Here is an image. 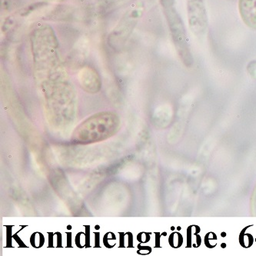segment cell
<instances>
[{"label": "cell", "mask_w": 256, "mask_h": 256, "mask_svg": "<svg viewBox=\"0 0 256 256\" xmlns=\"http://www.w3.org/2000/svg\"><path fill=\"white\" fill-rule=\"evenodd\" d=\"M34 72L38 81L50 84L67 78L60 44L51 26L40 25L30 34Z\"/></svg>", "instance_id": "1"}, {"label": "cell", "mask_w": 256, "mask_h": 256, "mask_svg": "<svg viewBox=\"0 0 256 256\" xmlns=\"http://www.w3.org/2000/svg\"><path fill=\"white\" fill-rule=\"evenodd\" d=\"M118 118L111 112H102L84 122L76 131V137L84 141L102 140L111 136L118 126Z\"/></svg>", "instance_id": "2"}, {"label": "cell", "mask_w": 256, "mask_h": 256, "mask_svg": "<svg viewBox=\"0 0 256 256\" xmlns=\"http://www.w3.org/2000/svg\"><path fill=\"white\" fill-rule=\"evenodd\" d=\"M164 14L168 22L173 44L180 60L187 68H192L194 64V58L188 44L186 30L181 16L177 12L176 7L164 10Z\"/></svg>", "instance_id": "3"}, {"label": "cell", "mask_w": 256, "mask_h": 256, "mask_svg": "<svg viewBox=\"0 0 256 256\" xmlns=\"http://www.w3.org/2000/svg\"><path fill=\"white\" fill-rule=\"evenodd\" d=\"M144 6L142 1L132 6L108 36V42L114 50H120L125 46L142 16Z\"/></svg>", "instance_id": "4"}, {"label": "cell", "mask_w": 256, "mask_h": 256, "mask_svg": "<svg viewBox=\"0 0 256 256\" xmlns=\"http://www.w3.org/2000/svg\"><path fill=\"white\" fill-rule=\"evenodd\" d=\"M188 26L193 35L202 40L208 30V15L204 0H186Z\"/></svg>", "instance_id": "5"}, {"label": "cell", "mask_w": 256, "mask_h": 256, "mask_svg": "<svg viewBox=\"0 0 256 256\" xmlns=\"http://www.w3.org/2000/svg\"><path fill=\"white\" fill-rule=\"evenodd\" d=\"M238 12L248 28L256 30V0H238Z\"/></svg>", "instance_id": "6"}, {"label": "cell", "mask_w": 256, "mask_h": 256, "mask_svg": "<svg viewBox=\"0 0 256 256\" xmlns=\"http://www.w3.org/2000/svg\"><path fill=\"white\" fill-rule=\"evenodd\" d=\"M78 80L82 87L90 92H96L100 90V76L95 68L91 66H84L78 72Z\"/></svg>", "instance_id": "7"}, {"label": "cell", "mask_w": 256, "mask_h": 256, "mask_svg": "<svg viewBox=\"0 0 256 256\" xmlns=\"http://www.w3.org/2000/svg\"><path fill=\"white\" fill-rule=\"evenodd\" d=\"M88 52V40L86 38H81L78 40L76 46L74 47V51L70 56V64H80V61L85 60Z\"/></svg>", "instance_id": "8"}, {"label": "cell", "mask_w": 256, "mask_h": 256, "mask_svg": "<svg viewBox=\"0 0 256 256\" xmlns=\"http://www.w3.org/2000/svg\"><path fill=\"white\" fill-rule=\"evenodd\" d=\"M86 233H78L76 237V244L78 248L90 246V227L86 226Z\"/></svg>", "instance_id": "9"}, {"label": "cell", "mask_w": 256, "mask_h": 256, "mask_svg": "<svg viewBox=\"0 0 256 256\" xmlns=\"http://www.w3.org/2000/svg\"><path fill=\"white\" fill-rule=\"evenodd\" d=\"M120 247H132V234L130 232L120 233Z\"/></svg>", "instance_id": "10"}, {"label": "cell", "mask_w": 256, "mask_h": 256, "mask_svg": "<svg viewBox=\"0 0 256 256\" xmlns=\"http://www.w3.org/2000/svg\"><path fill=\"white\" fill-rule=\"evenodd\" d=\"M30 242L32 246L40 248L44 246L45 238L41 233H35V234H32V236L30 238Z\"/></svg>", "instance_id": "11"}, {"label": "cell", "mask_w": 256, "mask_h": 256, "mask_svg": "<svg viewBox=\"0 0 256 256\" xmlns=\"http://www.w3.org/2000/svg\"><path fill=\"white\" fill-rule=\"evenodd\" d=\"M250 212L252 216H256V184L252 194L250 201Z\"/></svg>", "instance_id": "12"}, {"label": "cell", "mask_w": 256, "mask_h": 256, "mask_svg": "<svg viewBox=\"0 0 256 256\" xmlns=\"http://www.w3.org/2000/svg\"><path fill=\"white\" fill-rule=\"evenodd\" d=\"M180 237H182L180 236V233H172L171 234V236L170 238V243L172 247H180L181 243H182V242L181 241H177L178 238H180Z\"/></svg>", "instance_id": "13"}, {"label": "cell", "mask_w": 256, "mask_h": 256, "mask_svg": "<svg viewBox=\"0 0 256 256\" xmlns=\"http://www.w3.org/2000/svg\"><path fill=\"white\" fill-rule=\"evenodd\" d=\"M111 241H116L115 234L112 233H107L104 236V244L105 246L108 247V248H112V244L110 243Z\"/></svg>", "instance_id": "14"}, {"label": "cell", "mask_w": 256, "mask_h": 256, "mask_svg": "<svg viewBox=\"0 0 256 256\" xmlns=\"http://www.w3.org/2000/svg\"><path fill=\"white\" fill-rule=\"evenodd\" d=\"M160 2L162 6L163 10L176 7V0H160Z\"/></svg>", "instance_id": "15"}, {"label": "cell", "mask_w": 256, "mask_h": 256, "mask_svg": "<svg viewBox=\"0 0 256 256\" xmlns=\"http://www.w3.org/2000/svg\"><path fill=\"white\" fill-rule=\"evenodd\" d=\"M137 240L142 243L147 242L150 240V234L147 233H140L137 236Z\"/></svg>", "instance_id": "16"}, {"label": "cell", "mask_w": 256, "mask_h": 256, "mask_svg": "<svg viewBox=\"0 0 256 256\" xmlns=\"http://www.w3.org/2000/svg\"><path fill=\"white\" fill-rule=\"evenodd\" d=\"M34 1H38V2H44V4H62L68 0H34Z\"/></svg>", "instance_id": "17"}, {"label": "cell", "mask_w": 256, "mask_h": 256, "mask_svg": "<svg viewBox=\"0 0 256 256\" xmlns=\"http://www.w3.org/2000/svg\"><path fill=\"white\" fill-rule=\"evenodd\" d=\"M151 252V248H148V247L146 246H138V254H148V253Z\"/></svg>", "instance_id": "18"}, {"label": "cell", "mask_w": 256, "mask_h": 256, "mask_svg": "<svg viewBox=\"0 0 256 256\" xmlns=\"http://www.w3.org/2000/svg\"><path fill=\"white\" fill-rule=\"evenodd\" d=\"M11 238H12L11 228H10V227H7V246H12V244H11Z\"/></svg>", "instance_id": "19"}, {"label": "cell", "mask_w": 256, "mask_h": 256, "mask_svg": "<svg viewBox=\"0 0 256 256\" xmlns=\"http://www.w3.org/2000/svg\"><path fill=\"white\" fill-rule=\"evenodd\" d=\"M12 238L15 240V241L17 243H18V246H20V247H26V244H24V242H22V240H20V238H18V236H17L16 234H14V236H12Z\"/></svg>", "instance_id": "20"}, {"label": "cell", "mask_w": 256, "mask_h": 256, "mask_svg": "<svg viewBox=\"0 0 256 256\" xmlns=\"http://www.w3.org/2000/svg\"><path fill=\"white\" fill-rule=\"evenodd\" d=\"M56 234L57 236H58V241H57L58 244H57V246L58 247H62V236H61L60 233H56Z\"/></svg>", "instance_id": "21"}, {"label": "cell", "mask_w": 256, "mask_h": 256, "mask_svg": "<svg viewBox=\"0 0 256 256\" xmlns=\"http://www.w3.org/2000/svg\"><path fill=\"white\" fill-rule=\"evenodd\" d=\"M48 238H50V241H48V246L52 247V244H54V236H52V233H50L48 234Z\"/></svg>", "instance_id": "22"}, {"label": "cell", "mask_w": 256, "mask_h": 256, "mask_svg": "<svg viewBox=\"0 0 256 256\" xmlns=\"http://www.w3.org/2000/svg\"><path fill=\"white\" fill-rule=\"evenodd\" d=\"M67 234V247H70L72 246V243H71V238H72V236L71 233H66Z\"/></svg>", "instance_id": "23"}, {"label": "cell", "mask_w": 256, "mask_h": 256, "mask_svg": "<svg viewBox=\"0 0 256 256\" xmlns=\"http://www.w3.org/2000/svg\"><path fill=\"white\" fill-rule=\"evenodd\" d=\"M95 237L96 238V246L100 247V233H95Z\"/></svg>", "instance_id": "24"}]
</instances>
